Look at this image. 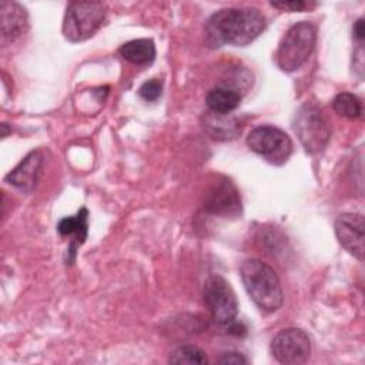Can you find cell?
I'll return each mask as SVG.
<instances>
[{"label": "cell", "instance_id": "obj_1", "mask_svg": "<svg viewBox=\"0 0 365 365\" xmlns=\"http://www.w3.org/2000/svg\"><path fill=\"white\" fill-rule=\"evenodd\" d=\"M267 27L265 16L252 7H231L215 11L205 24V38L211 47L222 44L247 46Z\"/></svg>", "mask_w": 365, "mask_h": 365}, {"label": "cell", "instance_id": "obj_2", "mask_svg": "<svg viewBox=\"0 0 365 365\" xmlns=\"http://www.w3.org/2000/svg\"><path fill=\"white\" fill-rule=\"evenodd\" d=\"M245 291L254 304L265 312H274L284 302V292L277 272L261 259H247L240 267Z\"/></svg>", "mask_w": 365, "mask_h": 365}, {"label": "cell", "instance_id": "obj_3", "mask_svg": "<svg viewBox=\"0 0 365 365\" xmlns=\"http://www.w3.org/2000/svg\"><path fill=\"white\" fill-rule=\"evenodd\" d=\"M315 38L317 31L311 21H299L291 26L279 41L275 54L277 66L285 73L298 70L311 56Z\"/></svg>", "mask_w": 365, "mask_h": 365}, {"label": "cell", "instance_id": "obj_4", "mask_svg": "<svg viewBox=\"0 0 365 365\" xmlns=\"http://www.w3.org/2000/svg\"><path fill=\"white\" fill-rule=\"evenodd\" d=\"M107 14L103 1H71L64 14L63 34L73 43L84 41L94 36Z\"/></svg>", "mask_w": 365, "mask_h": 365}, {"label": "cell", "instance_id": "obj_5", "mask_svg": "<svg viewBox=\"0 0 365 365\" xmlns=\"http://www.w3.org/2000/svg\"><path fill=\"white\" fill-rule=\"evenodd\" d=\"M292 127L299 143L309 154L322 151L331 137V130L322 110L314 103H304L297 110Z\"/></svg>", "mask_w": 365, "mask_h": 365}, {"label": "cell", "instance_id": "obj_6", "mask_svg": "<svg viewBox=\"0 0 365 365\" xmlns=\"http://www.w3.org/2000/svg\"><path fill=\"white\" fill-rule=\"evenodd\" d=\"M247 145L274 165L285 164L292 153V141L288 134L269 124L254 127L247 135Z\"/></svg>", "mask_w": 365, "mask_h": 365}, {"label": "cell", "instance_id": "obj_7", "mask_svg": "<svg viewBox=\"0 0 365 365\" xmlns=\"http://www.w3.org/2000/svg\"><path fill=\"white\" fill-rule=\"evenodd\" d=\"M204 302L218 325H232L238 315V301L230 284L218 274L204 282Z\"/></svg>", "mask_w": 365, "mask_h": 365}, {"label": "cell", "instance_id": "obj_8", "mask_svg": "<svg viewBox=\"0 0 365 365\" xmlns=\"http://www.w3.org/2000/svg\"><path fill=\"white\" fill-rule=\"evenodd\" d=\"M271 354L281 364H304L311 355V339L301 328H285L272 338Z\"/></svg>", "mask_w": 365, "mask_h": 365}, {"label": "cell", "instance_id": "obj_9", "mask_svg": "<svg viewBox=\"0 0 365 365\" xmlns=\"http://www.w3.org/2000/svg\"><path fill=\"white\" fill-rule=\"evenodd\" d=\"M364 230L365 222L361 214L345 212L341 214L335 221V235L342 248L351 255L364 259Z\"/></svg>", "mask_w": 365, "mask_h": 365}, {"label": "cell", "instance_id": "obj_10", "mask_svg": "<svg viewBox=\"0 0 365 365\" xmlns=\"http://www.w3.org/2000/svg\"><path fill=\"white\" fill-rule=\"evenodd\" d=\"M43 168V154L36 150L29 153L7 175L6 181L20 191L30 192L37 185Z\"/></svg>", "mask_w": 365, "mask_h": 365}, {"label": "cell", "instance_id": "obj_11", "mask_svg": "<svg viewBox=\"0 0 365 365\" xmlns=\"http://www.w3.org/2000/svg\"><path fill=\"white\" fill-rule=\"evenodd\" d=\"M57 231L63 237H73V240H70L66 254L67 264H73L76 259L77 248L84 244L88 234V210L83 207L77 211L76 215L61 218L57 224Z\"/></svg>", "mask_w": 365, "mask_h": 365}, {"label": "cell", "instance_id": "obj_12", "mask_svg": "<svg viewBox=\"0 0 365 365\" xmlns=\"http://www.w3.org/2000/svg\"><path fill=\"white\" fill-rule=\"evenodd\" d=\"M207 208L221 215H237L241 212V200L235 187L227 180L221 181L210 194Z\"/></svg>", "mask_w": 365, "mask_h": 365}, {"label": "cell", "instance_id": "obj_13", "mask_svg": "<svg viewBox=\"0 0 365 365\" xmlns=\"http://www.w3.org/2000/svg\"><path fill=\"white\" fill-rule=\"evenodd\" d=\"M1 14V36L3 40H16L27 29V13L26 10L14 1L0 3Z\"/></svg>", "mask_w": 365, "mask_h": 365}, {"label": "cell", "instance_id": "obj_14", "mask_svg": "<svg viewBox=\"0 0 365 365\" xmlns=\"http://www.w3.org/2000/svg\"><path fill=\"white\" fill-rule=\"evenodd\" d=\"M118 53L123 58L127 61L137 64V66H145L154 61L155 58V46L154 41L150 38H135L124 43Z\"/></svg>", "mask_w": 365, "mask_h": 365}, {"label": "cell", "instance_id": "obj_15", "mask_svg": "<svg viewBox=\"0 0 365 365\" xmlns=\"http://www.w3.org/2000/svg\"><path fill=\"white\" fill-rule=\"evenodd\" d=\"M241 96L228 87H214L205 96V103L215 114H228L240 106Z\"/></svg>", "mask_w": 365, "mask_h": 365}, {"label": "cell", "instance_id": "obj_16", "mask_svg": "<svg viewBox=\"0 0 365 365\" xmlns=\"http://www.w3.org/2000/svg\"><path fill=\"white\" fill-rule=\"evenodd\" d=\"M332 107L334 110L345 117V118H359L362 115V103L361 100L352 94V93H339L335 96L334 101H332Z\"/></svg>", "mask_w": 365, "mask_h": 365}, {"label": "cell", "instance_id": "obj_17", "mask_svg": "<svg viewBox=\"0 0 365 365\" xmlns=\"http://www.w3.org/2000/svg\"><path fill=\"white\" fill-rule=\"evenodd\" d=\"M170 364H188V365H205L208 364V358L205 352L195 345H182L173 351L170 355Z\"/></svg>", "mask_w": 365, "mask_h": 365}, {"label": "cell", "instance_id": "obj_18", "mask_svg": "<svg viewBox=\"0 0 365 365\" xmlns=\"http://www.w3.org/2000/svg\"><path fill=\"white\" fill-rule=\"evenodd\" d=\"M163 93V83L157 78H151L144 81L140 88L138 94L145 101H157Z\"/></svg>", "mask_w": 365, "mask_h": 365}, {"label": "cell", "instance_id": "obj_19", "mask_svg": "<svg viewBox=\"0 0 365 365\" xmlns=\"http://www.w3.org/2000/svg\"><path fill=\"white\" fill-rule=\"evenodd\" d=\"M272 7L279 9V10H287V11H302L307 7H309V3L302 1V0H294V1H271L269 3Z\"/></svg>", "mask_w": 365, "mask_h": 365}, {"label": "cell", "instance_id": "obj_20", "mask_svg": "<svg viewBox=\"0 0 365 365\" xmlns=\"http://www.w3.org/2000/svg\"><path fill=\"white\" fill-rule=\"evenodd\" d=\"M220 364H232V365H240V364H247V358L240 354V352H225L221 358H218Z\"/></svg>", "mask_w": 365, "mask_h": 365}, {"label": "cell", "instance_id": "obj_21", "mask_svg": "<svg viewBox=\"0 0 365 365\" xmlns=\"http://www.w3.org/2000/svg\"><path fill=\"white\" fill-rule=\"evenodd\" d=\"M354 36L356 40L362 41L364 37H365V23H364V19H358L354 24Z\"/></svg>", "mask_w": 365, "mask_h": 365}, {"label": "cell", "instance_id": "obj_22", "mask_svg": "<svg viewBox=\"0 0 365 365\" xmlns=\"http://www.w3.org/2000/svg\"><path fill=\"white\" fill-rule=\"evenodd\" d=\"M1 128H3V137L7 135V124H1Z\"/></svg>", "mask_w": 365, "mask_h": 365}]
</instances>
